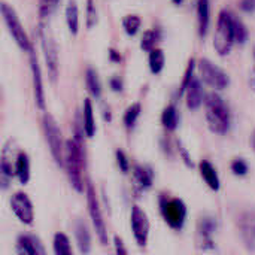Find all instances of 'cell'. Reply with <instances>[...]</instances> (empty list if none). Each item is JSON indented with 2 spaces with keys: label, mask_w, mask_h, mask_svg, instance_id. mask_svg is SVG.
Masks as SVG:
<instances>
[{
  "label": "cell",
  "mask_w": 255,
  "mask_h": 255,
  "mask_svg": "<svg viewBox=\"0 0 255 255\" xmlns=\"http://www.w3.org/2000/svg\"><path fill=\"white\" fill-rule=\"evenodd\" d=\"M111 87H112L114 91H121V90H123V84H121V81H120L118 78L111 79Z\"/></svg>",
  "instance_id": "ab89813d"
},
{
  "label": "cell",
  "mask_w": 255,
  "mask_h": 255,
  "mask_svg": "<svg viewBox=\"0 0 255 255\" xmlns=\"http://www.w3.org/2000/svg\"><path fill=\"white\" fill-rule=\"evenodd\" d=\"M251 146H253V149H254L255 152V128L253 130V133H251Z\"/></svg>",
  "instance_id": "7bdbcfd3"
},
{
  "label": "cell",
  "mask_w": 255,
  "mask_h": 255,
  "mask_svg": "<svg viewBox=\"0 0 255 255\" xmlns=\"http://www.w3.org/2000/svg\"><path fill=\"white\" fill-rule=\"evenodd\" d=\"M97 24V10L93 0H87V27L93 28Z\"/></svg>",
  "instance_id": "836d02e7"
},
{
  "label": "cell",
  "mask_w": 255,
  "mask_h": 255,
  "mask_svg": "<svg viewBox=\"0 0 255 255\" xmlns=\"http://www.w3.org/2000/svg\"><path fill=\"white\" fill-rule=\"evenodd\" d=\"M232 24H233V39L238 43H245L248 40V30L245 27V24L232 13Z\"/></svg>",
  "instance_id": "484cf974"
},
{
  "label": "cell",
  "mask_w": 255,
  "mask_h": 255,
  "mask_svg": "<svg viewBox=\"0 0 255 255\" xmlns=\"http://www.w3.org/2000/svg\"><path fill=\"white\" fill-rule=\"evenodd\" d=\"M31 52V49H30ZM30 63H31V73H33V85H34V96H36V103L40 109L45 108V94H43V84H42V75H40V67L37 64L36 55L31 52L30 54Z\"/></svg>",
  "instance_id": "4fadbf2b"
},
{
  "label": "cell",
  "mask_w": 255,
  "mask_h": 255,
  "mask_svg": "<svg viewBox=\"0 0 255 255\" xmlns=\"http://www.w3.org/2000/svg\"><path fill=\"white\" fill-rule=\"evenodd\" d=\"M164 67V54L161 49H151L149 51V69L154 75L160 73Z\"/></svg>",
  "instance_id": "83f0119b"
},
{
  "label": "cell",
  "mask_w": 255,
  "mask_h": 255,
  "mask_svg": "<svg viewBox=\"0 0 255 255\" xmlns=\"http://www.w3.org/2000/svg\"><path fill=\"white\" fill-rule=\"evenodd\" d=\"M250 85H251V88L255 91V70L251 73V76H250Z\"/></svg>",
  "instance_id": "b9f144b4"
},
{
  "label": "cell",
  "mask_w": 255,
  "mask_h": 255,
  "mask_svg": "<svg viewBox=\"0 0 255 255\" xmlns=\"http://www.w3.org/2000/svg\"><path fill=\"white\" fill-rule=\"evenodd\" d=\"M194 66H196V61H194V60L191 58V60L188 61V67H187V70H185V75H184V79H182V82H181V88H179V96L185 93V90H187V87H188L190 81L193 79V72H194Z\"/></svg>",
  "instance_id": "d6a6232c"
},
{
  "label": "cell",
  "mask_w": 255,
  "mask_h": 255,
  "mask_svg": "<svg viewBox=\"0 0 255 255\" xmlns=\"http://www.w3.org/2000/svg\"><path fill=\"white\" fill-rule=\"evenodd\" d=\"M66 21H67V27L69 31L75 36L78 34V28H79V12H78V4L75 0H70L66 9Z\"/></svg>",
  "instance_id": "7402d4cb"
},
{
  "label": "cell",
  "mask_w": 255,
  "mask_h": 255,
  "mask_svg": "<svg viewBox=\"0 0 255 255\" xmlns=\"http://www.w3.org/2000/svg\"><path fill=\"white\" fill-rule=\"evenodd\" d=\"M10 208L21 223H24L27 226L33 224L34 211H33V205H31L30 199L27 197V194H24V193L13 194L10 199Z\"/></svg>",
  "instance_id": "8fae6325"
},
{
  "label": "cell",
  "mask_w": 255,
  "mask_h": 255,
  "mask_svg": "<svg viewBox=\"0 0 255 255\" xmlns=\"http://www.w3.org/2000/svg\"><path fill=\"white\" fill-rule=\"evenodd\" d=\"M203 102V88H202V82L196 78H193L187 87V106L194 111L197 109Z\"/></svg>",
  "instance_id": "5bb4252c"
},
{
  "label": "cell",
  "mask_w": 255,
  "mask_h": 255,
  "mask_svg": "<svg viewBox=\"0 0 255 255\" xmlns=\"http://www.w3.org/2000/svg\"><path fill=\"white\" fill-rule=\"evenodd\" d=\"M130 220H131V232L137 245L145 247L148 242V235H149V221H148L146 214L139 206H133Z\"/></svg>",
  "instance_id": "9c48e42d"
},
{
  "label": "cell",
  "mask_w": 255,
  "mask_h": 255,
  "mask_svg": "<svg viewBox=\"0 0 255 255\" xmlns=\"http://www.w3.org/2000/svg\"><path fill=\"white\" fill-rule=\"evenodd\" d=\"M58 6V0H40V6H39V12L42 18L49 16Z\"/></svg>",
  "instance_id": "1f68e13d"
},
{
  "label": "cell",
  "mask_w": 255,
  "mask_h": 255,
  "mask_svg": "<svg viewBox=\"0 0 255 255\" xmlns=\"http://www.w3.org/2000/svg\"><path fill=\"white\" fill-rule=\"evenodd\" d=\"M84 131L87 137H94L96 134V121H94V114H93V105L90 99H85L84 102Z\"/></svg>",
  "instance_id": "ffe728a7"
},
{
  "label": "cell",
  "mask_w": 255,
  "mask_h": 255,
  "mask_svg": "<svg viewBox=\"0 0 255 255\" xmlns=\"http://www.w3.org/2000/svg\"><path fill=\"white\" fill-rule=\"evenodd\" d=\"M85 81H87L88 91H90L96 99H99V97L102 96V84H100V79H99L97 72L93 70V69H88V70H87Z\"/></svg>",
  "instance_id": "d4e9b609"
},
{
  "label": "cell",
  "mask_w": 255,
  "mask_h": 255,
  "mask_svg": "<svg viewBox=\"0 0 255 255\" xmlns=\"http://www.w3.org/2000/svg\"><path fill=\"white\" fill-rule=\"evenodd\" d=\"M115 248H117V253L121 255H126L127 254V250L124 248V245H123V241L117 236L115 238Z\"/></svg>",
  "instance_id": "f35d334b"
},
{
  "label": "cell",
  "mask_w": 255,
  "mask_h": 255,
  "mask_svg": "<svg viewBox=\"0 0 255 255\" xmlns=\"http://www.w3.org/2000/svg\"><path fill=\"white\" fill-rule=\"evenodd\" d=\"M199 72H200L202 81L215 90H224V88H227V85L230 82L227 73L208 58L199 60Z\"/></svg>",
  "instance_id": "8992f818"
},
{
  "label": "cell",
  "mask_w": 255,
  "mask_h": 255,
  "mask_svg": "<svg viewBox=\"0 0 255 255\" xmlns=\"http://www.w3.org/2000/svg\"><path fill=\"white\" fill-rule=\"evenodd\" d=\"M54 253L57 255H72V247L66 235L57 233L54 236Z\"/></svg>",
  "instance_id": "4316f807"
},
{
  "label": "cell",
  "mask_w": 255,
  "mask_h": 255,
  "mask_svg": "<svg viewBox=\"0 0 255 255\" xmlns=\"http://www.w3.org/2000/svg\"><path fill=\"white\" fill-rule=\"evenodd\" d=\"M133 176H134V184H136V187L139 190L151 188L154 175H152V170L149 167H146V166H136Z\"/></svg>",
  "instance_id": "ac0fdd59"
},
{
  "label": "cell",
  "mask_w": 255,
  "mask_h": 255,
  "mask_svg": "<svg viewBox=\"0 0 255 255\" xmlns=\"http://www.w3.org/2000/svg\"><path fill=\"white\" fill-rule=\"evenodd\" d=\"M176 145H178V149H179V152H181V155H182L184 161L187 163V166H188V167H194V163H193V160H191V157H190L188 151L182 146V143H181L179 140L176 142Z\"/></svg>",
  "instance_id": "8d00e7d4"
},
{
  "label": "cell",
  "mask_w": 255,
  "mask_h": 255,
  "mask_svg": "<svg viewBox=\"0 0 255 255\" xmlns=\"http://www.w3.org/2000/svg\"><path fill=\"white\" fill-rule=\"evenodd\" d=\"M18 253L27 255H42L45 254V250L40 245L39 239H36L34 236L25 235V236H19L18 239Z\"/></svg>",
  "instance_id": "9a60e30c"
},
{
  "label": "cell",
  "mask_w": 255,
  "mask_h": 255,
  "mask_svg": "<svg viewBox=\"0 0 255 255\" xmlns=\"http://www.w3.org/2000/svg\"><path fill=\"white\" fill-rule=\"evenodd\" d=\"M238 229L244 245L255 253V212H244L238 218Z\"/></svg>",
  "instance_id": "7c38bea8"
},
{
  "label": "cell",
  "mask_w": 255,
  "mask_h": 255,
  "mask_svg": "<svg viewBox=\"0 0 255 255\" xmlns=\"http://www.w3.org/2000/svg\"><path fill=\"white\" fill-rule=\"evenodd\" d=\"M139 115H140V105H139V103H133V105L126 111V114H124V124H126V127H127V128H131V127L136 124Z\"/></svg>",
  "instance_id": "f1b7e54d"
},
{
  "label": "cell",
  "mask_w": 255,
  "mask_h": 255,
  "mask_svg": "<svg viewBox=\"0 0 255 255\" xmlns=\"http://www.w3.org/2000/svg\"><path fill=\"white\" fill-rule=\"evenodd\" d=\"M123 24H124V28H126L127 34L134 36L137 33L139 27H140V18L137 15H127L124 18Z\"/></svg>",
  "instance_id": "4dcf8cb0"
},
{
  "label": "cell",
  "mask_w": 255,
  "mask_h": 255,
  "mask_svg": "<svg viewBox=\"0 0 255 255\" xmlns=\"http://www.w3.org/2000/svg\"><path fill=\"white\" fill-rule=\"evenodd\" d=\"M197 15H199V31L203 37L209 27V0L197 1Z\"/></svg>",
  "instance_id": "603a6c76"
},
{
  "label": "cell",
  "mask_w": 255,
  "mask_h": 255,
  "mask_svg": "<svg viewBox=\"0 0 255 255\" xmlns=\"http://www.w3.org/2000/svg\"><path fill=\"white\" fill-rule=\"evenodd\" d=\"M87 203H88V212H90L93 226H94V229H96V233H97V236H99L102 245H106V244H108L106 224H105V220H103V215H102V211H100L99 200H97V197H96L94 188H93V185H91L90 182L87 184Z\"/></svg>",
  "instance_id": "ba28073f"
},
{
  "label": "cell",
  "mask_w": 255,
  "mask_h": 255,
  "mask_svg": "<svg viewBox=\"0 0 255 255\" xmlns=\"http://www.w3.org/2000/svg\"><path fill=\"white\" fill-rule=\"evenodd\" d=\"M117 161H118V166H120V169H121V172L123 173H127L128 172V160H127V157H126V154L123 152V151H117Z\"/></svg>",
  "instance_id": "d590c367"
},
{
  "label": "cell",
  "mask_w": 255,
  "mask_h": 255,
  "mask_svg": "<svg viewBox=\"0 0 255 255\" xmlns=\"http://www.w3.org/2000/svg\"><path fill=\"white\" fill-rule=\"evenodd\" d=\"M64 164L67 169V175L70 179L72 187L78 191H84V179H82V170H84V149L82 142L78 139H70L66 142L64 146Z\"/></svg>",
  "instance_id": "6da1fadb"
},
{
  "label": "cell",
  "mask_w": 255,
  "mask_h": 255,
  "mask_svg": "<svg viewBox=\"0 0 255 255\" xmlns=\"http://www.w3.org/2000/svg\"><path fill=\"white\" fill-rule=\"evenodd\" d=\"M160 34L157 30H148L143 33V37H142V42H140V48L143 51H151L152 46L155 45V42L158 40Z\"/></svg>",
  "instance_id": "f546056e"
},
{
  "label": "cell",
  "mask_w": 255,
  "mask_h": 255,
  "mask_svg": "<svg viewBox=\"0 0 255 255\" xmlns=\"http://www.w3.org/2000/svg\"><path fill=\"white\" fill-rule=\"evenodd\" d=\"M160 211L164 221L175 230H181L184 227L187 218V206L181 199H166L164 196L160 199Z\"/></svg>",
  "instance_id": "5b68a950"
},
{
  "label": "cell",
  "mask_w": 255,
  "mask_h": 255,
  "mask_svg": "<svg viewBox=\"0 0 255 255\" xmlns=\"http://www.w3.org/2000/svg\"><path fill=\"white\" fill-rule=\"evenodd\" d=\"M217 229V223L214 218H203L200 221V241L202 244H205V248H212L214 242H212V235Z\"/></svg>",
  "instance_id": "d6986e66"
},
{
  "label": "cell",
  "mask_w": 255,
  "mask_h": 255,
  "mask_svg": "<svg viewBox=\"0 0 255 255\" xmlns=\"http://www.w3.org/2000/svg\"><path fill=\"white\" fill-rule=\"evenodd\" d=\"M254 58H255V46H254Z\"/></svg>",
  "instance_id": "f6af8a7d"
},
{
  "label": "cell",
  "mask_w": 255,
  "mask_h": 255,
  "mask_svg": "<svg viewBox=\"0 0 255 255\" xmlns=\"http://www.w3.org/2000/svg\"><path fill=\"white\" fill-rule=\"evenodd\" d=\"M43 128H45L46 142L49 145L52 158L55 160L58 166H63L64 164V146H63V139H61V130L52 115L49 114L43 115Z\"/></svg>",
  "instance_id": "277c9868"
},
{
  "label": "cell",
  "mask_w": 255,
  "mask_h": 255,
  "mask_svg": "<svg viewBox=\"0 0 255 255\" xmlns=\"http://www.w3.org/2000/svg\"><path fill=\"white\" fill-rule=\"evenodd\" d=\"M173 1H175L176 4H181V3H182V0H173Z\"/></svg>",
  "instance_id": "ee69618b"
},
{
  "label": "cell",
  "mask_w": 255,
  "mask_h": 255,
  "mask_svg": "<svg viewBox=\"0 0 255 255\" xmlns=\"http://www.w3.org/2000/svg\"><path fill=\"white\" fill-rule=\"evenodd\" d=\"M40 39H42V48H43L46 66H48V70L51 75V81L55 82V79L58 76V52H57L55 42H54L52 36L49 33H46L45 30L40 31Z\"/></svg>",
  "instance_id": "30bf717a"
},
{
  "label": "cell",
  "mask_w": 255,
  "mask_h": 255,
  "mask_svg": "<svg viewBox=\"0 0 255 255\" xmlns=\"http://www.w3.org/2000/svg\"><path fill=\"white\" fill-rule=\"evenodd\" d=\"M15 173L19 179L21 184H27L30 179V160L25 152H19L16 158V166H15Z\"/></svg>",
  "instance_id": "44dd1931"
},
{
  "label": "cell",
  "mask_w": 255,
  "mask_h": 255,
  "mask_svg": "<svg viewBox=\"0 0 255 255\" xmlns=\"http://www.w3.org/2000/svg\"><path fill=\"white\" fill-rule=\"evenodd\" d=\"M75 235H76V242L79 247V251L82 254H88L91 250V235L88 232V227L84 221H76L75 226Z\"/></svg>",
  "instance_id": "2e32d148"
},
{
  "label": "cell",
  "mask_w": 255,
  "mask_h": 255,
  "mask_svg": "<svg viewBox=\"0 0 255 255\" xmlns=\"http://www.w3.org/2000/svg\"><path fill=\"white\" fill-rule=\"evenodd\" d=\"M205 105H206V121L211 131L217 134L227 133L230 126V115L223 99L215 93H209L205 96Z\"/></svg>",
  "instance_id": "7a4b0ae2"
},
{
  "label": "cell",
  "mask_w": 255,
  "mask_h": 255,
  "mask_svg": "<svg viewBox=\"0 0 255 255\" xmlns=\"http://www.w3.org/2000/svg\"><path fill=\"white\" fill-rule=\"evenodd\" d=\"M233 24L232 13L229 10H221L217 21V30L214 34V46L220 55H227L233 46Z\"/></svg>",
  "instance_id": "3957f363"
},
{
  "label": "cell",
  "mask_w": 255,
  "mask_h": 255,
  "mask_svg": "<svg viewBox=\"0 0 255 255\" xmlns=\"http://www.w3.org/2000/svg\"><path fill=\"white\" fill-rule=\"evenodd\" d=\"M1 13L4 18V22L9 28V33L12 34L13 40L16 42V45L22 49V51H30V40L28 36L16 15V12L13 10V7H10L9 4H1Z\"/></svg>",
  "instance_id": "52a82bcc"
},
{
  "label": "cell",
  "mask_w": 255,
  "mask_h": 255,
  "mask_svg": "<svg viewBox=\"0 0 255 255\" xmlns=\"http://www.w3.org/2000/svg\"><path fill=\"white\" fill-rule=\"evenodd\" d=\"M109 55H111V58H112L114 61H120V60H121L120 54H118L117 51H114V49H111V51H109Z\"/></svg>",
  "instance_id": "60d3db41"
},
{
  "label": "cell",
  "mask_w": 255,
  "mask_h": 255,
  "mask_svg": "<svg viewBox=\"0 0 255 255\" xmlns=\"http://www.w3.org/2000/svg\"><path fill=\"white\" fill-rule=\"evenodd\" d=\"M161 123L163 126L167 128V130H175L178 127V123H179V117H178V112H176V108L173 105L167 106L164 111H163V115H161Z\"/></svg>",
  "instance_id": "cb8c5ba5"
},
{
  "label": "cell",
  "mask_w": 255,
  "mask_h": 255,
  "mask_svg": "<svg viewBox=\"0 0 255 255\" xmlns=\"http://www.w3.org/2000/svg\"><path fill=\"white\" fill-rule=\"evenodd\" d=\"M199 169H200V173H202V178L205 179V182L209 185V188H212L214 191H218L221 184H220V178H218V173L215 170V167L212 166V163L203 160L200 164H199Z\"/></svg>",
  "instance_id": "e0dca14e"
},
{
  "label": "cell",
  "mask_w": 255,
  "mask_h": 255,
  "mask_svg": "<svg viewBox=\"0 0 255 255\" xmlns=\"http://www.w3.org/2000/svg\"><path fill=\"white\" fill-rule=\"evenodd\" d=\"M239 7L244 12H254L255 10V0H241Z\"/></svg>",
  "instance_id": "74e56055"
},
{
  "label": "cell",
  "mask_w": 255,
  "mask_h": 255,
  "mask_svg": "<svg viewBox=\"0 0 255 255\" xmlns=\"http://www.w3.org/2000/svg\"><path fill=\"white\" fill-rule=\"evenodd\" d=\"M232 170L233 173H236L238 176H244L248 173V164L242 160V158H236L233 163H232Z\"/></svg>",
  "instance_id": "e575fe53"
}]
</instances>
